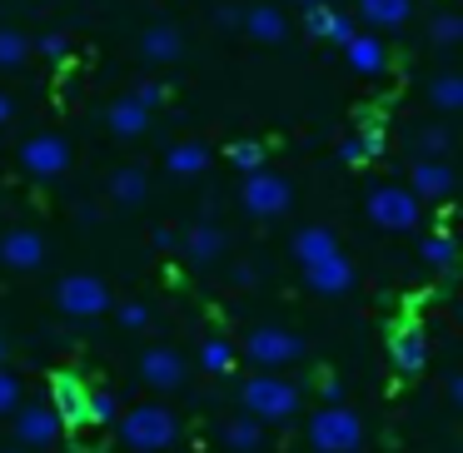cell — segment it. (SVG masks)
Segmentation results:
<instances>
[{"label":"cell","mask_w":463,"mask_h":453,"mask_svg":"<svg viewBox=\"0 0 463 453\" xmlns=\"http://www.w3.org/2000/svg\"><path fill=\"white\" fill-rule=\"evenodd\" d=\"M120 439L130 443L135 453H160L175 443V413L160 409V403H140V409L120 413Z\"/></svg>","instance_id":"6da1fadb"},{"label":"cell","mask_w":463,"mask_h":453,"mask_svg":"<svg viewBox=\"0 0 463 453\" xmlns=\"http://www.w3.org/2000/svg\"><path fill=\"white\" fill-rule=\"evenodd\" d=\"M309 443L319 453H354L364 443V423L354 409H344V403H329V409H319L309 419Z\"/></svg>","instance_id":"7a4b0ae2"},{"label":"cell","mask_w":463,"mask_h":453,"mask_svg":"<svg viewBox=\"0 0 463 453\" xmlns=\"http://www.w3.org/2000/svg\"><path fill=\"white\" fill-rule=\"evenodd\" d=\"M299 409V383L274 379V373H260V379L244 383V413H254L260 423H279Z\"/></svg>","instance_id":"3957f363"},{"label":"cell","mask_w":463,"mask_h":453,"mask_svg":"<svg viewBox=\"0 0 463 453\" xmlns=\"http://www.w3.org/2000/svg\"><path fill=\"white\" fill-rule=\"evenodd\" d=\"M369 220L389 234H403L419 224V194L399 190V184H373L369 190Z\"/></svg>","instance_id":"277c9868"},{"label":"cell","mask_w":463,"mask_h":453,"mask_svg":"<svg viewBox=\"0 0 463 453\" xmlns=\"http://www.w3.org/2000/svg\"><path fill=\"white\" fill-rule=\"evenodd\" d=\"M55 304H61L71 319H95V314H105V309H115V299H110V289H105L95 274H65L61 279V289H55Z\"/></svg>","instance_id":"5b68a950"},{"label":"cell","mask_w":463,"mask_h":453,"mask_svg":"<svg viewBox=\"0 0 463 453\" xmlns=\"http://www.w3.org/2000/svg\"><path fill=\"white\" fill-rule=\"evenodd\" d=\"M244 354H250L260 369H284V363L304 359V339H299V334H289V329H274V324H264V329H250Z\"/></svg>","instance_id":"8992f818"},{"label":"cell","mask_w":463,"mask_h":453,"mask_svg":"<svg viewBox=\"0 0 463 453\" xmlns=\"http://www.w3.org/2000/svg\"><path fill=\"white\" fill-rule=\"evenodd\" d=\"M21 170L35 175V180H55V175L71 170V145L61 135H35V140L21 145Z\"/></svg>","instance_id":"52a82bcc"},{"label":"cell","mask_w":463,"mask_h":453,"mask_svg":"<svg viewBox=\"0 0 463 453\" xmlns=\"http://www.w3.org/2000/svg\"><path fill=\"white\" fill-rule=\"evenodd\" d=\"M244 210L260 214V220H274V214L289 210V180L269 170H250L244 175Z\"/></svg>","instance_id":"ba28073f"},{"label":"cell","mask_w":463,"mask_h":453,"mask_svg":"<svg viewBox=\"0 0 463 453\" xmlns=\"http://www.w3.org/2000/svg\"><path fill=\"white\" fill-rule=\"evenodd\" d=\"M389 359L399 373H423V363H429V334L419 324H399L389 334Z\"/></svg>","instance_id":"9c48e42d"},{"label":"cell","mask_w":463,"mask_h":453,"mask_svg":"<svg viewBox=\"0 0 463 453\" xmlns=\"http://www.w3.org/2000/svg\"><path fill=\"white\" fill-rule=\"evenodd\" d=\"M0 260L11 264V269H41V264H45L41 230H25V224L5 230V234H0Z\"/></svg>","instance_id":"30bf717a"},{"label":"cell","mask_w":463,"mask_h":453,"mask_svg":"<svg viewBox=\"0 0 463 453\" xmlns=\"http://www.w3.org/2000/svg\"><path fill=\"white\" fill-rule=\"evenodd\" d=\"M304 284H309L314 294H344V289H354V264L334 250V254H324V260L304 264Z\"/></svg>","instance_id":"8fae6325"},{"label":"cell","mask_w":463,"mask_h":453,"mask_svg":"<svg viewBox=\"0 0 463 453\" xmlns=\"http://www.w3.org/2000/svg\"><path fill=\"white\" fill-rule=\"evenodd\" d=\"M344 61H349V71H359V75H383V71H389V51H383V35H373V31H354L349 41H344Z\"/></svg>","instance_id":"7c38bea8"},{"label":"cell","mask_w":463,"mask_h":453,"mask_svg":"<svg viewBox=\"0 0 463 453\" xmlns=\"http://www.w3.org/2000/svg\"><path fill=\"white\" fill-rule=\"evenodd\" d=\"M140 379L150 389H180L184 383V359L175 349H145L140 354Z\"/></svg>","instance_id":"4fadbf2b"},{"label":"cell","mask_w":463,"mask_h":453,"mask_svg":"<svg viewBox=\"0 0 463 453\" xmlns=\"http://www.w3.org/2000/svg\"><path fill=\"white\" fill-rule=\"evenodd\" d=\"M55 433H61V413L45 409V403H35V409H25L21 419H15L21 448H45V443H55Z\"/></svg>","instance_id":"5bb4252c"},{"label":"cell","mask_w":463,"mask_h":453,"mask_svg":"<svg viewBox=\"0 0 463 453\" xmlns=\"http://www.w3.org/2000/svg\"><path fill=\"white\" fill-rule=\"evenodd\" d=\"M409 190L419 194V200H449L453 190V170L443 160H419L409 175Z\"/></svg>","instance_id":"9a60e30c"},{"label":"cell","mask_w":463,"mask_h":453,"mask_svg":"<svg viewBox=\"0 0 463 453\" xmlns=\"http://www.w3.org/2000/svg\"><path fill=\"white\" fill-rule=\"evenodd\" d=\"M105 125H110V135H120V140H135V135L150 130V110H145L135 95H125V100H115L110 110H105Z\"/></svg>","instance_id":"2e32d148"},{"label":"cell","mask_w":463,"mask_h":453,"mask_svg":"<svg viewBox=\"0 0 463 453\" xmlns=\"http://www.w3.org/2000/svg\"><path fill=\"white\" fill-rule=\"evenodd\" d=\"M140 55L150 65H170V61H180V55H184V35L175 31V25H150L145 41H140Z\"/></svg>","instance_id":"e0dca14e"},{"label":"cell","mask_w":463,"mask_h":453,"mask_svg":"<svg viewBox=\"0 0 463 453\" xmlns=\"http://www.w3.org/2000/svg\"><path fill=\"white\" fill-rule=\"evenodd\" d=\"M240 31L254 35V41H264V45H279L284 35H289V25H284V15L274 11V5H254V11L240 15Z\"/></svg>","instance_id":"ac0fdd59"},{"label":"cell","mask_w":463,"mask_h":453,"mask_svg":"<svg viewBox=\"0 0 463 453\" xmlns=\"http://www.w3.org/2000/svg\"><path fill=\"white\" fill-rule=\"evenodd\" d=\"M409 0H359V21L369 25V31H399L403 21H409Z\"/></svg>","instance_id":"d6986e66"},{"label":"cell","mask_w":463,"mask_h":453,"mask_svg":"<svg viewBox=\"0 0 463 453\" xmlns=\"http://www.w3.org/2000/svg\"><path fill=\"white\" fill-rule=\"evenodd\" d=\"M184 254L194 264H214L224 254V230L220 224H194V230H184Z\"/></svg>","instance_id":"ffe728a7"},{"label":"cell","mask_w":463,"mask_h":453,"mask_svg":"<svg viewBox=\"0 0 463 453\" xmlns=\"http://www.w3.org/2000/svg\"><path fill=\"white\" fill-rule=\"evenodd\" d=\"M334 250H339V244H334L329 224H309V230L294 234V260L299 264H314V260H324V254H334Z\"/></svg>","instance_id":"44dd1931"},{"label":"cell","mask_w":463,"mask_h":453,"mask_svg":"<svg viewBox=\"0 0 463 453\" xmlns=\"http://www.w3.org/2000/svg\"><path fill=\"white\" fill-rule=\"evenodd\" d=\"M204 165H210V150H204L200 140H180V145H170V155H165V170L170 175H200Z\"/></svg>","instance_id":"7402d4cb"},{"label":"cell","mask_w":463,"mask_h":453,"mask_svg":"<svg viewBox=\"0 0 463 453\" xmlns=\"http://www.w3.org/2000/svg\"><path fill=\"white\" fill-rule=\"evenodd\" d=\"M145 194H150V175L135 170V165H125V170L110 180V200L115 204H145Z\"/></svg>","instance_id":"603a6c76"},{"label":"cell","mask_w":463,"mask_h":453,"mask_svg":"<svg viewBox=\"0 0 463 453\" xmlns=\"http://www.w3.org/2000/svg\"><path fill=\"white\" fill-rule=\"evenodd\" d=\"M260 439H264V423L254 419V413H240V419H230V423H224V443H230L234 453L260 448Z\"/></svg>","instance_id":"cb8c5ba5"},{"label":"cell","mask_w":463,"mask_h":453,"mask_svg":"<svg viewBox=\"0 0 463 453\" xmlns=\"http://www.w3.org/2000/svg\"><path fill=\"white\" fill-rule=\"evenodd\" d=\"M429 100H433V110H463V75H458V71H443V75H433V85H429Z\"/></svg>","instance_id":"d4e9b609"},{"label":"cell","mask_w":463,"mask_h":453,"mask_svg":"<svg viewBox=\"0 0 463 453\" xmlns=\"http://www.w3.org/2000/svg\"><path fill=\"white\" fill-rule=\"evenodd\" d=\"M423 264L439 274H453V234L449 230H433L423 234Z\"/></svg>","instance_id":"484cf974"},{"label":"cell","mask_w":463,"mask_h":453,"mask_svg":"<svg viewBox=\"0 0 463 453\" xmlns=\"http://www.w3.org/2000/svg\"><path fill=\"white\" fill-rule=\"evenodd\" d=\"M75 419H85V423H115V419H120V409H115V393L90 389V393H85V403L75 409Z\"/></svg>","instance_id":"4316f807"},{"label":"cell","mask_w":463,"mask_h":453,"mask_svg":"<svg viewBox=\"0 0 463 453\" xmlns=\"http://www.w3.org/2000/svg\"><path fill=\"white\" fill-rule=\"evenodd\" d=\"M379 150H383L379 135H373V130H359V135H349V140L339 145V160H344V165H369Z\"/></svg>","instance_id":"83f0119b"},{"label":"cell","mask_w":463,"mask_h":453,"mask_svg":"<svg viewBox=\"0 0 463 453\" xmlns=\"http://www.w3.org/2000/svg\"><path fill=\"white\" fill-rule=\"evenodd\" d=\"M200 363H204L210 373H230L234 344H230V339H204V344H200Z\"/></svg>","instance_id":"f1b7e54d"},{"label":"cell","mask_w":463,"mask_h":453,"mask_svg":"<svg viewBox=\"0 0 463 453\" xmlns=\"http://www.w3.org/2000/svg\"><path fill=\"white\" fill-rule=\"evenodd\" d=\"M25 55H31V45H25L21 31H0V71H15V65H25Z\"/></svg>","instance_id":"f546056e"},{"label":"cell","mask_w":463,"mask_h":453,"mask_svg":"<svg viewBox=\"0 0 463 453\" xmlns=\"http://www.w3.org/2000/svg\"><path fill=\"white\" fill-rule=\"evenodd\" d=\"M413 150H419V160H439V155L449 150V130H439V125L419 130V135H413Z\"/></svg>","instance_id":"4dcf8cb0"},{"label":"cell","mask_w":463,"mask_h":453,"mask_svg":"<svg viewBox=\"0 0 463 453\" xmlns=\"http://www.w3.org/2000/svg\"><path fill=\"white\" fill-rule=\"evenodd\" d=\"M334 21H339V15H334L329 5H304V31L319 35V41H329V35H334Z\"/></svg>","instance_id":"1f68e13d"},{"label":"cell","mask_w":463,"mask_h":453,"mask_svg":"<svg viewBox=\"0 0 463 453\" xmlns=\"http://www.w3.org/2000/svg\"><path fill=\"white\" fill-rule=\"evenodd\" d=\"M429 35H433V45H458L463 41V21L458 15H433Z\"/></svg>","instance_id":"d6a6232c"},{"label":"cell","mask_w":463,"mask_h":453,"mask_svg":"<svg viewBox=\"0 0 463 453\" xmlns=\"http://www.w3.org/2000/svg\"><path fill=\"white\" fill-rule=\"evenodd\" d=\"M230 160L240 165L244 175H250V170H264V145H254V140H240V145H230Z\"/></svg>","instance_id":"836d02e7"},{"label":"cell","mask_w":463,"mask_h":453,"mask_svg":"<svg viewBox=\"0 0 463 453\" xmlns=\"http://www.w3.org/2000/svg\"><path fill=\"white\" fill-rule=\"evenodd\" d=\"M15 403H21V379L11 369H0V413H11Z\"/></svg>","instance_id":"e575fe53"},{"label":"cell","mask_w":463,"mask_h":453,"mask_svg":"<svg viewBox=\"0 0 463 453\" xmlns=\"http://www.w3.org/2000/svg\"><path fill=\"white\" fill-rule=\"evenodd\" d=\"M115 314H120V324H125V329H145V324H150V309H145L140 299L120 304V309H115Z\"/></svg>","instance_id":"d590c367"},{"label":"cell","mask_w":463,"mask_h":453,"mask_svg":"<svg viewBox=\"0 0 463 453\" xmlns=\"http://www.w3.org/2000/svg\"><path fill=\"white\" fill-rule=\"evenodd\" d=\"M135 100L145 105V110H155V105H165V85H155V80H145L140 90H135Z\"/></svg>","instance_id":"8d00e7d4"},{"label":"cell","mask_w":463,"mask_h":453,"mask_svg":"<svg viewBox=\"0 0 463 453\" xmlns=\"http://www.w3.org/2000/svg\"><path fill=\"white\" fill-rule=\"evenodd\" d=\"M41 51H45V55H65V51H71V35L51 31V35H45V41H41Z\"/></svg>","instance_id":"74e56055"},{"label":"cell","mask_w":463,"mask_h":453,"mask_svg":"<svg viewBox=\"0 0 463 453\" xmlns=\"http://www.w3.org/2000/svg\"><path fill=\"white\" fill-rule=\"evenodd\" d=\"M354 31H359V25H354L349 15H339V21H334V35H329V41H334V45H344V41H349Z\"/></svg>","instance_id":"f35d334b"},{"label":"cell","mask_w":463,"mask_h":453,"mask_svg":"<svg viewBox=\"0 0 463 453\" xmlns=\"http://www.w3.org/2000/svg\"><path fill=\"white\" fill-rule=\"evenodd\" d=\"M240 15L244 11H234V5H220V11H214V21H220V25H240Z\"/></svg>","instance_id":"ab89813d"},{"label":"cell","mask_w":463,"mask_h":453,"mask_svg":"<svg viewBox=\"0 0 463 453\" xmlns=\"http://www.w3.org/2000/svg\"><path fill=\"white\" fill-rule=\"evenodd\" d=\"M155 250H175V230L165 224V230H155Z\"/></svg>","instance_id":"60d3db41"},{"label":"cell","mask_w":463,"mask_h":453,"mask_svg":"<svg viewBox=\"0 0 463 453\" xmlns=\"http://www.w3.org/2000/svg\"><path fill=\"white\" fill-rule=\"evenodd\" d=\"M234 284H240V289H250V284H254V269H250V264H234Z\"/></svg>","instance_id":"b9f144b4"},{"label":"cell","mask_w":463,"mask_h":453,"mask_svg":"<svg viewBox=\"0 0 463 453\" xmlns=\"http://www.w3.org/2000/svg\"><path fill=\"white\" fill-rule=\"evenodd\" d=\"M449 399H453V403H463V379H458V373L449 379Z\"/></svg>","instance_id":"7bdbcfd3"},{"label":"cell","mask_w":463,"mask_h":453,"mask_svg":"<svg viewBox=\"0 0 463 453\" xmlns=\"http://www.w3.org/2000/svg\"><path fill=\"white\" fill-rule=\"evenodd\" d=\"M11 120V95H0V125Z\"/></svg>","instance_id":"ee69618b"},{"label":"cell","mask_w":463,"mask_h":453,"mask_svg":"<svg viewBox=\"0 0 463 453\" xmlns=\"http://www.w3.org/2000/svg\"><path fill=\"white\" fill-rule=\"evenodd\" d=\"M299 5H329V0H299Z\"/></svg>","instance_id":"f6af8a7d"},{"label":"cell","mask_w":463,"mask_h":453,"mask_svg":"<svg viewBox=\"0 0 463 453\" xmlns=\"http://www.w3.org/2000/svg\"><path fill=\"white\" fill-rule=\"evenodd\" d=\"M11 453H31V448H11Z\"/></svg>","instance_id":"bcb514c9"},{"label":"cell","mask_w":463,"mask_h":453,"mask_svg":"<svg viewBox=\"0 0 463 453\" xmlns=\"http://www.w3.org/2000/svg\"><path fill=\"white\" fill-rule=\"evenodd\" d=\"M0 359H5V344H0Z\"/></svg>","instance_id":"7dc6e473"}]
</instances>
